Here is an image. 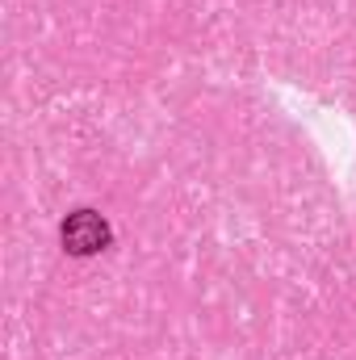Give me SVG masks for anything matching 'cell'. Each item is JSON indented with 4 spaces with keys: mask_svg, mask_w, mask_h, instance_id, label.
<instances>
[{
    "mask_svg": "<svg viewBox=\"0 0 356 360\" xmlns=\"http://www.w3.org/2000/svg\"><path fill=\"white\" fill-rule=\"evenodd\" d=\"M59 235H63V252L68 256H96V252H105L113 243V231H109V222L96 210H72L63 218Z\"/></svg>",
    "mask_w": 356,
    "mask_h": 360,
    "instance_id": "1",
    "label": "cell"
}]
</instances>
